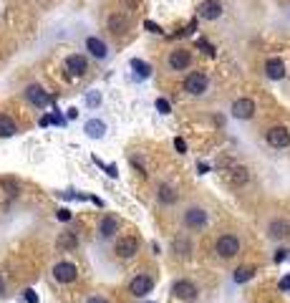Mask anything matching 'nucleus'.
<instances>
[{"mask_svg": "<svg viewBox=\"0 0 290 303\" xmlns=\"http://www.w3.org/2000/svg\"><path fill=\"white\" fill-rule=\"evenodd\" d=\"M268 235H270L273 240H285V238L290 235V222H285V220H273V222L268 225Z\"/></svg>", "mask_w": 290, "mask_h": 303, "instance_id": "17", "label": "nucleus"}, {"mask_svg": "<svg viewBox=\"0 0 290 303\" xmlns=\"http://www.w3.org/2000/svg\"><path fill=\"white\" fill-rule=\"evenodd\" d=\"M56 245L61 250H76L78 248V235L76 233H61L58 240H56Z\"/></svg>", "mask_w": 290, "mask_h": 303, "instance_id": "22", "label": "nucleus"}, {"mask_svg": "<svg viewBox=\"0 0 290 303\" xmlns=\"http://www.w3.org/2000/svg\"><path fill=\"white\" fill-rule=\"evenodd\" d=\"M285 258H288V250H278L275 253V263H283Z\"/></svg>", "mask_w": 290, "mask_h": 303, "instance_id": "35", "label": "nucleus"}, {"mask_svg": "<svg viewBox=\"0 0 290 303\" xmlns=\"http://www.w3.org/2000/svg\"><path fill=\"white\" fill-rule=\"evenodd\" d=\"M76 117H78V111H76V106H71L68 114H66V119H76Z\"/></svg>", "mask_w": 290, "mask_h": 303, "instance_id": "38", "label": "nucleus"}, {"mask_svg": "<svg viewBox=\"0 0 290 303\" xmlns=\"http://www.w3.org/2000/svg\"><path fill=\"white\" fill-rule=\"evenodd\" d=\"M66 71H68L71 79H78V76H84V73L89 71V61H86V56L71 53V56L66 58Z\"/></svg>", "mask_w": 290, "mask_h": 303, "instance_id": "8", "label": "nucleus"}, {"mask_svg": "<svg viewBox=\"0 0 290 303\" xmlns=\"http://www.w3.org/2000/svg\"><path fill=\"white\" fill-rule=\"evenodd\" d=\"M144 28H146L149 33H161V28H159L154 20H144Z\"/></svg>", "mask_w": 290, "mask_h": 303, "instance_id": "31", "label": "nucleus"}, {"mask_svg": "<svg viewBox=\"0 0 290 303\" xmlns=\"http://www.w3.org/2000/svg\"><path fill=\"white\" fill-rule=\"evenodd\" d=\"M116 230H119V220H116L114 215H104L101 222H99V235H101L104 240H109V238L116 235Z\"/></svg>", "mask_w": 290, "mask_h": 303, "instance_id": "16", "label": "nucleus"}, {"mask_svg": "<svg viewBox=\"0 0 290 303\" xmlns=\"http://www.w3.org/2000/svg\"><path fill=\"white\" fill-rule=\"evenodd\" d=\"M132 68H134V73L139 76V79H149V73H151V66L144 63L142 58H134L132 61Z\"/></svg>", "mask_w": 290, "mask_h": 303, "instance_id": "24", "label": "nucleus"}, {"mask_svg": "<svg viewBox=\"0 0 290 303\" xmlns=\"http://www.w3.org/2000/svg\"><path fill=\"white\" fill-rule=\"evenodd\" d=\"M151 288H154V278L146 276V273H137V276L132 278V283H129V291H132V296H137V298H144L146 293H151Z\"/></svg>", "mask_w": 290, "mask_h": 303, "instance_id": "5", "label": "nucleus"}, {"mask_svg": "<svg viewBox=\"0 0 290 303\" xmlns=\"http://www.w3.org/2000/svg\"><path fill=\"white\" fill-rule=\"evenodd\" d=\"M127 28H129V20H127V15L124 13H111L109 15V30L116 35V33H127Z\"/></svg>", "mask_w": 290, "mask_h": 303, "instance_id": "19", "label": "nucleus"}, {"mask_svg": "<svg viewBox=\"0 0 290 303\" xmlns=\"http://www.w3.org/2000/svg\"><path fill=\"white\" fill-rule=\"evenodd\" d=\"M96 164H101V167L106 169V174H109V177H116V174H119V169H116V164H104V162H99V159H96Z\"/></svg>", "mask_w": 290, "mask_h": 303, "instance_id": "29", "label": "nucleus"}, {"mask_svg": "<svg viewBox=\"0 0 290 303\" xmlns=\"http://www.w3.org/2000/svg\"><path fill=\"white\" fill-rule=\"evenodd\" d=\"M232 117L235 119H242V122H247V119H253L255 117V101L253 99H237L235 104H232Z\"/></svg>", "mask_w": 290, "mask_h": 303, "instance_id": "11", "label": "nucleus"}, {"mask_svg": "<svg viewBox=\"0 0 290 303\" xmlns=\"http://www.w3.org/2000/svg\"><path fill=\"white\" fill-rule=\"evenodd\" d=\"M255 276V268H250V265H242V268H237L235 271V283H247V281H250Z\"/></svg>", "mask_w": 290, "mask_h": 303, "instance_id": "23", "label": "nucleus"}, {"mask_svg": "<svg viewBox=\"0 0 290 303\" xmlns=\"http://www.w3.org/2000/svg\"><path fill=\"white\" fill-rule=\"evenodd\" d=\"M172 293H174V298H179V301H194V298L199 296V291H197V286H194L192 281H174Z\"/></svg>", "mask_w": 290, "mask_h": 303, "instance_id": "12", "label": "nucleus"}, {"mask_svg": "<svg viewBox=\"0 0 290 303\" xmlns=\"http://www.w3.org/2000/svg\"><path fill=\"white\" fill-rule=\"evenodd\" d=\"M3 293H5V281L0 278V296H3Z\"/></svg>", "mask_w": 290, "mask_h": 303, "instance_id": "40", "label": "nucleus"}, {"mask_svg": "<svg viewBox=\"0 0 290 303\" xmlns=\"http://www.w3.org/2000/svg\"><path fill=\"white\" fill-rule=\"evenodd\" d=\"M156 109H159V114H169L172 111V106H169L167 99H156Z\"/></svg>", "mask_w": 290, "mask_h": 303, "instance_id": "28", "label": "nucleus"}, {"mask_svg": "<svg viewBox=\"0 0 290 303\" xmlns=\"http://www.w3.org/2000/svg\"><path fill=\"white\" fill-rule=\"evenodd\" d=\"M167 63H169L172 71H184V68L192 66V51H187V48H174V51L169 53Z\"/></svg>", "mask_w": 290, "mask_h": 303, "instance_id": "10", "label": "nucleus"}, {"mask_svg": "<svg viewBox=\"0 0 290 303\" xmlns=\"http://www.w3.org/2000/svg\"><path fill=\"white\" fill-rule=\"evenodd\" d=\"M13 134H18V124H15V119H10L8 114H0V137L8 139V137H13Z\"/></svg>", "mask_w": 290, "mask_h": 303, "instance_id": "20", "label": "nucleus"}, {"mask_svg": "<svg viewBox=\"0 0 290 303\" xmlns=\"http://www.w3.org/2000/svg\"><path fill=\"white\" fill-rule=\"evenodd\" d=\"M215 250H217V255H220V258L230 260V258H235V255L240 253V240H237L235 235H222V238H217Z\"/></svg>", "mask_w": 290, "mask_h": 303, "instance_id": "4", "label": "nucleus"}, {"mask_svg": "<svg viewBox=\"0 0 290 303\" xmlns=\"http://www.w3.org/2000/svg\"><path fill=\"white\" fill-rule=\"evenodd\" d=\"M280 291H290V276L280 281Z\"/></svg>", "mask_w": 290, "mask_h": 303, "instance_id": "36", "label": "nucleus"}, {"mask_svg": "<svg viewBox=\"0 0 290 303\" xmlns=\"http://www.w3.org/2000/svg\"><path fill=\"white\" fill-rule=\"evenodd\" d=\"M156 200H159L161 205H174V202L179 200V195H177V189H174L172 184H159V189H156Z\"/></svg>", "mask_w": 290, "mask_h": 303, "instance_id": "18", "label": "nucleus"}, {"mask_svg": "<svg viewBox=\"0 0 290 303\" xmlns=\"http://www.w3.org/2000/svg\"><path fill=\"white\" fill-rule=\"evenodd\" d=\"M86 303H109V301H106V298H101V296H91Z\"/></svg>", "mask_w": 290, "mask_h": 303, "instance_id": "37", "label": "nucleus"}, {"mask_svg": "<svg viewBox=\"0 0 290 303\" xmlns=\"http://www.w3.org/2000/svg\"><path fill=\"white\" fill-rule=\"evenodd\" d=\"M114 253H116L121 260L134 258V255L139 253V238H137V235H124V238H119L116 245H114Z\"/></svg>", "mask_w": 290, "mask_h": 303, "instance_id": "2", "label": "nucleus"}, {"mask_svg": "<svg viewBox=\"0 0 290 303\" xmlns=\"http://www.w3.org/2000/svg\"><path fill=\"white\" fill-rule=\"evenodd\" d=\"M139 3H142V0H127V5H129L132 10H137V8H139Z\"/></svg>", "mask_w": 290, "mask_h": 303, "instance_id": "39", "label": "nucleus"}, {"mask_svg": "<svg viewBox=\"0 0 290 303\" xmlns=\"http://www.w3.org/2000/svg\"><path fill=\"white\" fill-rule=\"evenodd\" d=\"M207 86H210V79H207V73H202V71L189 73L187 79H184V84H182V89H184L189 96H202V94L207 91Z\"/></svg>", "mask_w": 290, "mask_h": 303, "instance_id": "1", "label": "nucleus"}, {"mask_svg": "<svg viewBox=\"0 0 290 303\" xmlns=\"http://www.w3.org/2000/svg\"><path fill=\"white\" fill-rule=\"evenodd\" d=\"M0 184H3L10 195H15V192H18V182H15V179H0Z\"/></svg>", "mask_w": 290, "mask_h": 303, "instance_id": "27", "label": "nucleus"}, {"mask_svg": "<svg viewBox=\"0 0 290 303\" xmlns=\"http://www.w3.org/2000/svg\"><path fill=\"white\" fill-rule=\"evenodd\" d=\"M53 278H56L58 283H73V281L78 278L76 263H71V260H61V263H56V265H53Z\"/></svg>", "mask_w": 290, "mask_h": 303, "instance_id": "3", "label": "nucleus"}, {"mask_svg": "<svg viewBox=\"0 0 290 303\" xmlns=\"http://www.w3.org/2000/svg\"><path fill=\"white\" fill-rule=\"evenodd\" d=\"M84 132H86L91 139H101V137L106 134V124H104L101 119H89L86 127H84Z\"/></svg>", "mask_w": 290, "mask_h": 303, "instance_id": "21", "label": "nucleus"}, {"mask_svg": "<svg viewBox=\"0 0 290 303\" xmlns=\"http://www.w3.org/2000/svg\"><path fill=\"white\" fill-rule=\"evenodd\" d=\"M58 220H61V222H68V220H71V212H68L66 207H63V210H58Z\"/></svg>", "mask_w": 290, "mask_h": 303, "instance_id": "32", "label": "nucleus"}, {"mask_svg": "<svg viewBox=\"0 0 290 303\" xmlns=\"http://www.w3.org/2000/svg\"><path fill=\"white\" fill-rule=\"evenodd\" d=\"M265 76H268V79H273V81L285 79V63H283V58H268L265 61Z\"/></svg>", "mask_w": 290, "mask_h": 303, "instance_id": "14", "label": "nucleus"}, {"mask_svg": "<svg viewBox=\"0 0 290 303\" xmlns=\"http://www.w3.org/2000/svg\"><path fill=\"white\" fill-rule=\"evenodd\" d=\"M174 147L182 152V154H184V152H187V144H184V139H174Z\"/></svg>", "mask_w": 290, "mask_h": 303, "instance_id": "34", "label": "nucleus"}, {"mask_svg": "<svg viewBox=\"0 0 290 303\" xmlns=\"http://www.w3.org/2000/svg\"><path fill=\"white\" fill-rule=\"evenodd\" d=\"M197 46H199L207 56H215V53H217V51H215V46H212V43H207L204 38H197Z\"/></svg>", "mask_w": 290, "mask_h": 303, "instance_id": "26", "label": "nucleus"}, {"mask_svg": "<svg viewBox=\"0 0 290 303\" xmlns=\"http://www.w3.org/2000/svg\"><path fill=\"white\" fill-rule=\"evenodd\" d=\"M230 182H232V184H245V182H247V169H245V167H235L232 174H230Z\"/></svg>", "mask_w": 290, "mask_h": 303, "instance_id": "25", "label": "nucleus"}, {"mask_svg": "<svg viewBox=\"0 0 290 303\" xmlns=\"http://www.w3.org/2000/svg\"><path fill=\"white\" fill-rule=\"evenodd\" d=\"M86 51H89L94 58H99V61L109 56V46L101 41V38H96V35H89V38H86Z\"/></svg>", "mask_w": 290, "mask_h": 303, "instance_id": "15", "label": "nucleus"}, {"mask_svg": "<svg viewBox=\"0 0 290 303\" xmlns=\"http://www.w3.org/2000/svg\"><path fill=\"white\" fill-rule=\"evenodd\" d=\"M25 99H28L30 104H35L38 109H43V106H48L51 101H56L51 94H46V89H43V86H38V84L25 86Z\"/></svg>", "mask_w": 290, "mask_h": 303, "instance_id": "7", "label": "nucleus"}, {"mask_svg": "<svg viewBox=\"0 0 290 303\" xmlns=\"http://www.w3.org/2000/svg\"><path fill=\"white\" fill-rule=\"evenodd\" d=\"M25 301H28V303H38V296H35V291H30V288H28V291H25Z\"/></svg>", "mask_w": 290, "mask_h": 303, "instance_id": "33", "label": "nucleus"}, {"mask_svg": "<svg viewBox=\"0 0 290 303\" xmlns=\"http://www.w3.org/2000/svg\"><path fill=\"white\" fill-rule=\"evenodd\" d=\"M197 15L202 20H217L222 15V3L220 0H202L197 5Z\"/></svg>", "mask_w": 290, "mask_h": 303, "instance_id": "9", "label": "nucleus"}, {"mask_svg": "<svg viewBox=\"0 0 290 303\" xmlns=\"http://www.w3.org/2000/svg\"><path fill=\"white\" fill-rule=\"evenodd\" d=\"M184 225L189 230H199V227L207 225V212L202 207H187L184 210Z\"/></svg>", "mask_w": 290, "mask_h": 303, "instance_id": "13", "label": "nucleus"}, {"mask_svg": "<svg viewBox=\"0 0 290 303\" xmlns=\"http://www.w3.org/2000/svg\"><path fill=\"white\" fill-rule=\"evenodd\" d=\"M86 104H89V106H99V104H101V94H89V96H86Z\"/></svg>", "mask_w": 290, "mask_h": 303, "instance_id": "30", "label": "nucleus"}, {"mask_svg": "<svg viewBox=\"0 0 290 303\" xmlns=\"http://www.w3.org/2000/svg\"><path fill=\"white\" fill-rule=\"evenodd\" d=\"M265 139H268V144L275 147V149L290 147V132H288V127H270V129L265 132Z\"/></svg>", "mask_w": 290, "mask_h": 303, "instance_id": "6", "label": "nucleus"}]
</instances>
